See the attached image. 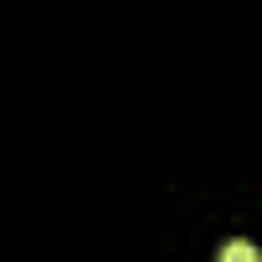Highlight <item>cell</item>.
<instances>
[{
  "label": "cell",
  "mask_w": 262,
  "mask_h": 262,
  "mask_svg": "<svg viewBox=\"0 0 262 262\" xmlns=\"http://www.w3.org/2000/svg\"><path fill=\"white\" fill-rule=\"evenodd\" d=\"M221 262H262V252L252 242H226L221 247Z\"/></svg>",
  "instance_id": "1"
}]
</instances>
